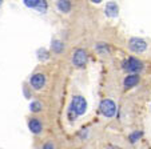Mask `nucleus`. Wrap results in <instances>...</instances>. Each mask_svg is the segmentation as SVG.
Segmentation results:
<instances>
[{
	"mask_svg": "<svg viewBox=\"0 0 151 149\" xmlns=\"http://www.w3.org/2000/svg\"><path fill=\"white\" fill-rule=\"evenodd\" d=\"M86 109H87V101L86 98H83L82 96H75L71 101V108H70V116L74 113L75 116H80L84 115Z\"/></svg>",
	"mask_w": 151,
	"mask_h": 149,
	"instance_id": "f257e3e1",
	"label": "nucleus"
},
{
	"mask_svg": "<svg viewBox=\"0 0 151 149\" xmlns=\"http://www.w3.org/2000/svg\"><path fill=\"white\" fill-rule=\"evenodd\" d=\"M99 109L102 112V115H104L106 117H112L115 115V112H116V105L111 100H103L100 103Z\"/></svg>",
	"mask_w": 151,
	"mask_h": 149,
	"instance_id": "f03ea898",
	"label": "nucleus"
},
{
	"mask_svg": "<svg viewBox=\"0 0 151 149\" xmlns=\"http://www.w3.org/2000/svg\"><path fill=\"white\" fill-rule=\"evenodd\" d=\"M128 45H130V49H131V51L138 52V53L146 51V48H147V44H146L145 40L138 39V37H132V39L130 40V43H128Z\"/></svg>",
	"mask_w": 151,
	"mask_h": 149,
	"instance_id": "7ed1b4c3",
	"label": "nucleus"
},
{
	"mask_svg": "<svg viewBox=\"0 0 151 149\" xmlns=\"http://www.w3.org/2000/svg\"><path fill=\"white\" fill-rule=\"evenodd\" d=\"M87 61V53H86L84 49H78L74 53V57H72V63H74L75 67H83Z\"/></svg>",
	"mask_w": 151,
	"mask_h": 149,
	"instance_id": "20e7f679",
	"label": "nucleus"
},
{
	"mask_svg": "<svg viewBox=\"0 0 151 149\" xmlns=\"http://www.w3.org/2000/svg\"><path fill=\"white\" fill-rule=\"evenodd\" d=\"M124 68L128 71V72H138V71L142 69L143 64L139 61L138 59H134V57H131V59H128L127 61H124Z\"/></svg>",
	"mask_w": 151,
	"mask_h": 149,
	"instance_id": "39448f33",
	"label": "nucleus"
},
{
	"mask_svg": "<svg viewBox=\"0 0 151 149\" xmlns=\"http://www.w3.org/2000/svg\"><path fill=\"white\" fill-rule=\"evenodd\" d=\"M29 83H31V85L35 89H42L44 87V84H46V76L42 75V73H36V75H34L31 77Z\"/></svg>",
	"mask_w": 151,
	"mask_h": 149,
	"instance_id": "423d86ee",
	"label": "nucleus"
},
{
	"mask_svg": "<svg viewBox=\"0 0 151 149\" xmlns=\"http://www.w3.org/2000/svg\"><path fill=\"white\" fill-rule=\"evenodd\" d=\"M28 128L29 130H31L32 133H35V135H37V133L42 132L43 127H42V123L39 121V118H31L28 123Z\"/></svg>",
	"mask_w": 151,
	"mask_h": 149,
	"instance_id": "0eeeda50",
	"label": "nucleus"
},
{
	"mask_svg": "<svg viewBox=\"0 0 151 149\" xmlns=\"http://www.w3.org/2000/svg\"><path fill=\"white\" fill-rule=\"evenodd\" d=\"M118 12H119V8H118V6L114 1H110V3L106 6V14L109 15V16H111V17L116 16Z\"/></svg>",
	"mask_w": 151,
	"mask_h": 149,
	"instance_id": "6e6552de",
	"label": "nucleus"
},
{
	"mask_svg": "<svg viewBox=\"0 0 151 149\" xmlns=\"http://www.w3.org/2000/svg\"><path fill=\"white\" fill-rule=\"evenodd\" d=\"M138 81H139V77H138L137 75H130V76H127L124 79V87L131 88V87H134V85H137Z\"/></svg>",
	"mask_w": 151,
	"mask_h": 149,
	"instance_id": "1a4fd4ad",
	"label": "nucleus"
},
{
	"mask_svg": "<svg viewBox=\"0 0 151 149\" xmlns=\"http://www.w3.org/2000/svg\"><path fill=\"white\" fill-rule=\"evenodd\" d=\"M58 8L60 9L62 12H68L71 9V3L70 1H58Z\"/></svg>",
	"mask_w": 151,
	"mask_h": 149,
	"instance_id": "9d476101",
	"label": "nucleus"
},
{
	"mask_svg": "<svg viewBox=\"0 0 151 149\" xmlns=\"http://www.w3.org/2000/svg\"><path fill=\"white\" fill-rule=\"evenodd\" d=\"M52 49L59 53V52L63 49V44L59 41V40H54V41H52Z\"/></svg>",
	"mask_w": 151,
	"mask_h": 149,
	"instance_id": "9b49d317",
	"label": "nucleus"
},
{
	"mask_svg": "<svg viewBox=\"0 0 151 149\" xmlns=\"http://www.w3.org/2000/svg\"><path fill=\"white\" fill-rule=\"evenodd\" d=\"M29 108H31L32 112H39V111H42V104L39 101H34V103H31Z\"/></svg>",
	"mask_w": 151,
	"mask_h": 149,
	"instance_id": "f8f14e48",
	"label": "nucleus"
},
{
	"mask_svg": "<svg viewBox=\"0 0 151 149\" xmlns=\"http://www.w3.org/2000/svg\"><path fill=\"white\" fill-rule=\"evenodd\" d=\"M24 4L27 7H31V8H36L39 4V0H24Z\"/></svg>",
	"mask_w": 151,
	"mask_h": 149,
	"instance_id": "ddd939ff",
	"label": "nucleus"
},
{
	"mask_svg": "<svg viewBox=\"0 0 151 149\" xmlns=\"http://www.w3.org/2000/svg\"><path fill=\"white\" fill-rule=\"evenodd\" d=\"M46 8H47V3H46V1H42V0H39V4H37V7H36L37 11L44 12V11H46Z\"/></svg>",
	"mask_w": 151,
	"mask_h": 149,
	"instance_id": "4468645a",
	"label": "nucleus"
},
{
	"mask_svg": "<svg viewBox=\"0 0 151 149\" xmlns=\"http://www.w3.org/2000/svg\"><path fill=\"white\" fill-rule=\"evenodd\" d=\"M140 136H142V133L135 132V133H132V135L130 136V140H131V143H135V141H137V138H139Z\"/></svg>",
	"mask_w": 151,
	"mask_h": 149,
	"instance_id": "2eb2a0df",
	"label": "nucleus"
},
{
	"mask_svg": "<svg viewBox=\"0 0 151 149\" xmlns=\"http://www.w3.org/2000/svg\"><path fill=\"white\" fill-rule=\"evenodd\" d=\"M43 149H55L54 148V144L51 143V141H48V143L44 144V146H43Z\"/></svg>",
	"mask_w": 151,
	"mask_h": 149,
	"instance_id": "dca6fc26",
	"label": "nucleus"
},
{
	"mask_svg": "<svg viewBox=\"0 0 151 149\" xmlns=\"http://www.w3.org/2000/svg\"><path fill=\"white\" fill-rule=\"evenodd\" d=\"M0 4H1V1H0Z\"/></svg>",
	"mask_w": 151,
	"mask_h": 149,
	"instance_id": "f3484780",
	"label": "nucleus"
}]
</instances>
